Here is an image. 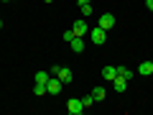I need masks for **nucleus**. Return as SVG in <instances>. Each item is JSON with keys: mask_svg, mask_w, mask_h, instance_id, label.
Wrapping results in <instances>:
<instances>
[{"mask_svg": "<svg viewBox=\"0 0 153 115\" xmlns=\"http://www.w3.org/2000/svg\"><path fill=\"white\" fill-rule=\"evenodd\" d=\"M89 38H92V44L94 46H102L105 41H107V31H105V28H92V31H89Z\"/></svg>", "mask_w": 153, "mask_h": 115, "instance_id": "f257e3e1", "label": "nucleus"}, {"mask_svg": "<svg viewBox=\"0 0 153 115\" xmlns=\"http://www.w3.org/2000/svg\"><path fill=\"white\" fill-rule=\"evenodd\" d=\"M46 90H49V95H59L61 90H64V82H61L56 74H51V79L46 82Z\"/></svg>", "mask_w": 153, "mask_h": 115, "instance_id": "f03ea898", "label": "nucleus"}, {"mask_svg": "<svg viewBox=\"0 0 153 115\" xmlns=\"http://www.w3.org/2000/svg\"><path fill=\"white\" fill-rule=\"evenodd\" d=\"M66 110H69V115H82V113H84L87 108H84V102H82V100L71 97L69 102H66Z\"/></svg>", "mask_w": 153, "mask_h": 115, "instance_id": "7ed1b4c3", "label": "nucleus"}, {"mask_svg": "<svg viewBox=\"0 0 153 115\" xmlns=\"http://www.w3.org/2000/svg\"><path fill=\"white\" fill-rule=\"evenodd\" d=\"M97 26L105 28V31L115 28V16H112V13H102V16H100V21H97Z\"/></svg>", "mask_w": 153, "mask_h": 115, "instance_id": "20e7f679", "label": "nucleus"}, {"mask_svg": "<svg viewBox=\"0 0 153 115\" xmlns=\"http://www.w3.org/2000/svg\"><path fill=\"white\" fill-rule=\"evenodd\" d=\"M71 31H74V36H87V33H89V26H87L84 18H79V21L71 26Z\"/></svg>", "mask_w": 153, "mask_h": 115, "instance_id": "39448f33", "label": "nucleus"}, {"mask_svg": "<svg viewBox=\"0 0 153 115\" xmlns=\"http://www.w3.org/2000/svg\"><path fill=\"white\" fill-rule=\"evenodd\" d=\"M69 46H71V51H74V54H82V51L87 49V46H84V38H82V36H74V38L69 41Z\"/></svg>", "mask_w": 153, "mask_h": 115, "instance_id": "423d86ee", "label": "nucleus"}, {"mask_svg": "<svg viewBox=\"0 0 153 115\" xmlns=\"http://www.w3.org/2000/svg\"><path fill=\"white\" fill-rule=\"evenodd\" d=\"M112 87H115V92H125V90H128V79L117 74V77L112 79Z\"/></svg>", "mask_w": 153, "mask_h": 115, "instance_id": "0eeeda50", "label": "nucleus"}, {"mask_svg": "<svg viewBox=\"0 0 153 115\" xmlns=\"http://www.w3.org/2000/svg\"><path fill=\"white\" fill-rule=\"evenodd\" d=\"M56 77H59V79H61L64 84H69V82H71V77H74V74H71V69H66V66H59Z\"/></svg>", "mask_w": 153, "mask_h": 115, "instance_id": "6e6552de", "label": "nucleus"}, {"mask_svg": "<svg viewBox=\"0 0 153 115\" xmlns=\"http://www.w3.org/2000/svg\"><path fill=\"white\" fill-rule=\"evenodd\" d=\"M138 74H140V77H151L153 74V61H143V64H138Z\"/></svg>", "mask_w": 153, "mask_h": 115, "instance_id": "1a4fd4ad", "label": "nucleus"}, {"mask_svg": "<svg viewBox=\"0 0 153 115\" xmlns=\"http://www.w3.org/2000/svg\"><path fill=\"white\" fill-rule=\"evenodd\" d=\"M102 77L107 79V82H112L115 77H117V66H105V69H102Z\"/></svg>", "mask_w": 153, "mask_h": 115, "instance_id": "9d476101", "label": "nucleus"}, {"mask_svg": "<svg viewBox=\"0 0 153 115\" xmlns=\"http://www.w3.org/2000/svg\"><path fill=\"white\" fill-rule=\"evenodd\" d=\"M117 74H120V77H125L128 82H130L133 77H135V72H133V69H130V66H117Z\"/></svg>", "mask_w": 153, "mask_h": 115, "instance_id": "9b49d317", "label": "nucleus"}, {"mask_svg": "<svg viewBox=\"0 0 153 115\" xmlns=\"http://www.w3.org/2000/svg\"><path fill=\"white\" fill-rule=\"evenodd\" d=\"M92 97L97 100V102H102V100L107 97V90H105V87H94V90H92Z\"/></svg>", "mask_w": 153, "mask_h": 115, "instance_id": "f8f14e48", "label": "nucleus"}, {"mask_svg": "<svg viewBox=\"0 0 153 115\" xmlns=\"http://www.w3.org/2000/svg\"><path fill=\"white\" fill-rule=\"evenodd\" d=\"M51 79V72H36V82L38 84H46Z\"/></svg>", "mask_w": 153, "mask_h": 115, "instance_id": "ddd939ff", "label": "nucleus"}, {"mask_svg": "<svg viewBox=\"0 0 153 115\" xmlns=\"http://www.w3.org/2000/svg\"><path fill=\"white\" fill-rule=\"evenodd\" d=\"M33 92H36V97H41V95H46L49 90H46V84H38V82H36V87H33Z\"/></svg>", "mask_w": 153, "mask_h": 115, "instance_id": "4468645a", "label": "nucleus"}, {"mask_svg": "<svg viewBox=\"0 0 153 115\" xmlns=\"http://www.w3.org/2000/svg\"><path fill=\"white\" fill-rule=\"evenodd\" d=\"M82 102H84V108H92V105L97 102V100H94L92 95H84V97H82Z\"/></svg>", "mask_w": 153, "mask_h": 115, "instance_id": "2eb2a0df", "label": "nucleus"}, {"mask_svg": "<svg viewBox=\"0 0 153 115\" xmlns=\"http://www.w3.org/2000/svg\"><path fill=\"white\" fill-rule=\"evenodd\" d=\"M79 8H82V16H84V18L92 16V5H89V3H87V5H79Z\"/></svg>", "mask_w": 153, "mask_h": 115, "instance_id": "dca6fc26", "label": "nucleus"}, {"mask_svg": "<svg viewBox=\"0 0 153 115\" xmlns=\"http://www.w3.org/2000/svg\"><path fill=\"white\" fill-rule=\"evenodd\" d=\"M61 38H64V41H71V38H74V31H71V28H69V31H64V36H61Z\"/></svg>", "mask_w": 153, "mask_h": 115, "instance_id": "f3484780", "label": "nucleus"}, {"mask_svg": "<svg viewBox=\"0 0 153 115\" xmlns=\"http://www.w3.org/2000/svg\"><path fill=\"white\" fill-rule=\"evenodd\" d=\"M146 8H148L151 13H153V0H146Z\"/></svg>", "mask_w": 153, "mask_h": 115, "instance_id": "a211bd4d", "label": "nucleus"}, {"mask_svg": "<svg viewBox=\"0 0 153 115\" xmlns=\"http://www.w3.org/2000/svg\"><path fill=\"white\" fill-rule=\"evenodd\" d=\"M76 3H79V5H87V3H92V0H76Z\"/></svg>", "mask_w": 153, "mask_h": 115, "instance_id": "6ab92c4d", "label": "nucleus"}, {"mask_svg": "<svg viewBox=\"0 0 153 115\" xmlns=\"http://www.w3.org/2000/svg\"><path fill=\"white\" fill-rule=\"evenodd\" d=\"M44 3H54V0H44Z\"/></svg>", "mask_w": 153, "mask_h": 115, "instance_id": "aec40b11", "label": "nucleus"}, {"mask_svg": "<svg viewBox=\"0 0 153 115\" xmlns=\"http://www.w3.org/2000/svg\"><path fill=\"white\" fill-rule=\"evenodd\" d=\"M0 31H3V21H0Z\"/></svg>", "mask_w": 153, "mask_h": 115, "instance_id": "412c9836", "label": "nucleus"}, {"mask_svg": "<svg viewBox=\"0 0 153 115\" xmlns=\"http://www.w3.org/2000/svg\"><path fill=\"white\" fill-rule=\"evenodd\" d=\"M3 3H8V0H3Z\"/></svg>", "mask_w": 153, "mask_h": 115, "instance_id": "4be33fe9", "label": "nucleus"}]
</instances>
